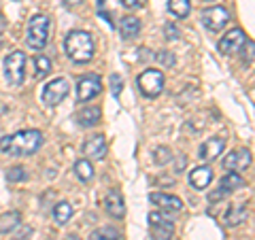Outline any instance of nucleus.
Masks as SVG:
<instances>
[{
  "label": "nucleus",
  "instance_id": "obj_30",
  "mask_svg": "<svg viewBox=\"0 0 255 240\" xmlns=\"http://www.w3.org/2000/svg\"><path fill=\"white\" fill-rule=\"evenodd\" d=\"M164 34H166L168 41H179V38H181V30H179V26H174V23L168 21L164 26Z\"/></svg>",
  "mask_w": 255,
  "mask_h": 240
},
{
  "label": "nucleus",
  "instance_id": "obj_24",
  "mask_svg": "<svg viewBox=\"0 0 255 240\" xmlns=\"http://www.w3.org/2000/svg\"><path fill=\"white\" fill-rule=\"evenodd\" d=\"M168 11L174 15V17H187L189 11H191V2L189 0H168Z\"/></svg>",
  "mask_w": 255,
  "mask_h": 240
},
{
  "label": "nucleus",
  "instance_id": "obj_11",
  "mask_svg": "<svg viewBox=\"0 0 255 240\" xmlns=\"http://www.w3.org/2000/svg\"><path fill=\"white\" fill-rule=\"evenodd\" d=\"M243 185H245V179L241 177V174H238V172H228L226 177L219 181V189L213 191V194L209 196V200H211V202H219V200H223L226 196H230L232 191L241 189Z\"/></svg>",
  "mask_w": 255,
  "mask_h": 240
},
{
  "label": "nucleus",
  "instance_id": "obj_15",
  "mask_svg": "<svg viewBox=\"0 0 255 240\" xmlns=\"http://www.w3.org/2000/svg\"><path fill=\"white\" fill-rule=\"evenodd\" d=\"M149 200L155 206H159L162 213H181L183 211V202L172 194H159V191H155V194L149 196Z\"/></svg>",
  "mask_w": 255,
  "mask_h": 240
},
{
  "label": "nucleus",
  "instance_id": "obj_8",
  "mask_svg": "<svg viewBox=\"0 0 255 240\" xmlns=\"http://www.w3.org/2000/svg\"><path fill=\"white\" fill-rule=\"evenodd\" d=\"M68 81L66 79H53V81H49L45 85V90L41 94V100H43V105L47 107H58L60 102L68 96Z\"/></svg>",
  "mask_w": 255,
  "mask_h": 240
},
{
  "label": "nucleus",
  "instance_id": "obj_4",
  "mask_svg": "<svg viewBox=\"0 0 255 240\" xmlns=\"http://www.w3.org/2000/svg\"><path fill=\"white\" fill-rule=\"evenodd\" d=\"M26 68H28V55L23 51H11L4 58V79L13 87H19L26 81Z\"/></svg>",
  "mask_w": 255,
  "mask_h": 240
},
{
  "label": "nucleus",
  "instance_id": "obj_14",
  "mask_svg": "<svg viewBox=\"0 0 255 240\" xmlns=\"http://www.w3.org/2000/svg\"><path fill=\"white\" fill-rule=\"evenodd\" d=\"M83 155L87 159H105L107 157V138L102 134H96L83 142Z\"/></svg>",
  "mask_w": 255,
  "mask_h": 240
},
{
  "label": "nucleus",
  "instance_id": "obj_2",
  "mask_svg": "<svg viewBox=\"0 0 255 240\" xmlns=\"http://www.w3.org/2000/svg\"><path fill=\"white\" fill-rule=\"evenodd\" d=\"M64 51L75 64H87L92 62L96 53V45L90 32L85 30H70L64 38Z\"/></svg>",
  "mask_w": 255,
  "mask_h": 240
},
{
  "label": "nucleus",
  "instance_id": "obj_26",
  "mask_svg": "<svg viewBox=\"0 0 255 240\" xmlns=\"http://www.w3.org/2000/svg\"><path fill=\"white\" fill-rule=\"evenodd\" d=\"M90 240H119V232L115 228H98Z\"/></svg>",
  "mask_w": 255,
  "mask_h": 240
},
{
  "label": "nucleus",
  "instance_id": "obj_25",
  "mask_svg": "<svg viewBox=\"0 0 255 240\" xmlns=\"http://www.w3.org/2000/svg\"><path fill=\"white\" fill-rule=\"evenodd\" d=\"M34 66H36V77L43 79L45 75L51 73V60L45 58V55H36L34 58Z\"/></svg>",
  "mask_w": 255,
  "mask_h": 240
},
{
  "label": "nucleus",
  "instance_id": "obj_6",
  "mask_svg": "<svg viewBox=\"0 0 255 240\" xmlns=\"http://www.w3.org/2000/svg\"><path fill=\"white\" fill-rule=\"evenodd\" d=\"M75 92H77V100L81 102H90L94 100L96 96H100L102 92V79L98 75H85L81 77L77 81V87H75Z\"/></svg>",
  "mask_w": 255,
  "mask_h": 240
},
{
  "label": "nucleus",
  "instance_id": "obj_32",
  "mask_svg": "<svg viewBox=\"0 0 255 240\" xmlns=\"http://www.w3.org/2000/svg\"><path fill=\"white\" fill-rule=\"evenodd\" d=\"M145 2H147V0H122V4L126 6L128 11H138V9L145 6Z\"/></svg>",
  "mask_w": 255,
  "mask_h": 240
},
{
  "label": "nucleus",
  "instance_id": "obj_1",
  "mask_svg": "<svg viewBox=\"0 0 255 240\" xmlns=\"http://www.w3.org/2000/svg\"><path fill=\"white\" fill-rule=\"evenodd\" d=\"M43 145V134L38 130H21L0 138V151L13 157H28Z\"/></svg>",
  "mask_w": 255,
  "mask_h": 240
},
{
  "label": "nucleus",
  "instance_id": "obj_36",
  "mask_svg": "<svg viewBox=\"0 0 255 240\" xmlns=\"http://www.w3.org/2000/svg\"><path fill=\"white\" fill-rule=\"evenodd\" d=\"M68 240H79V238L77 236H68Z\"/></svg>",
  "mask_w": 255,
  "mask_h": 240
},
{
  "label": "nucleus",
  "instance_id": "obj_17",
  "mask_svg": "<svg viewBox=\"0 0 255 240\" xmlns=\"http://www.w3.org/2000/svg\"><path fill=\"white\" fill-rule=\"evenodd\" d=\"M105 206H107V213L111 217L115 219H124L126 215V204H124V198L119 194V189H111L107 194V200H105Z\"/></svg>",
  "mask_w": 255,
  "mask_h": 240
},
{
  "label": "nucleus",
  "instance_id": "obj_20",
  "mask_svg": "<svg viewBox=\"0 0 255 240\" xmlns=\"http://www.w3.org/2000/svg\"><path fill=\"white\" fill-rule=\"evenodd\" d=\"M249 217V209L245 204H236V206H230V211L226 213V226L228 228H236L245 223V219Z\"/></svg>",
  "mask_w": 255,
  "mask_h": 240
},
{
  "label": "nucleus",
  "instance_id": "obj_22",
  "mask_svg": "<svg viewBox=\"0 0 255 240\" xmlns=\"http://www.w3.org/2000/svg\"><path fill=\"white\" fill-rule=\"evenodd\" d=\"M75 174L81 183H90L94 179V166H92L90 159H79L75 164Z\"/></svg>",
  "mask_w": 255,
  "mask_h": 240
},
{
  "label": "nucleus",
  "instance_id": "obj_29",
  "mask_svg": "<svg viewBox=\"0 0 255 240\" xmlns=\"http://www.w3.org/2000/svg\"><path fill=\"white\" fill-rule=\"evenodd\" d=\"M155 60L162 64V66H166V68L174 66V62H177V58H174L172 51H157V53H155Z\"/></svg>",
  "mask_w": 255,
  "mask_h": 240
},
{
  "label": "nucleus",
  "instance_id": "obj_5",
  "mask_svg": "<svg viewBox=\"0 0 255 240\" xmlns=\"http://www.w3.org/2000/svg\"><path fill=\"white\" fill-rule=\"evenodd\" d=\"M136 83H138V90H140L142 96H147V98H157V96L162 94V90H164L166 79H164L162 70L149 68V70H145V73L138 75Z\"/></svg>",
  "mask_w": 255,
  "mask_h": 240
},
{
  "label": "nucleus",
  "instance_id": "obj_16",
  "mask_svg": "<svg viewBox=\"0 0 255 240\" xmlns=\"http://www.w3.org/2000/svg\"><path fill=\"white\" fill-rule=\"evenodd\" d=\"M213 181V168L211 166H196L189 170V185L194 189H206Z\"/></svg>",
  "mask_w": 255,
  "mask_h": 240
},
{
  "label": "nucleus",
  "instance_id": "obj_18",
  "mask_svg": "<svg viewBox=\"0 0 255 240\" xmlns=\"http://www.w3.org/2000/svg\"><path fill=\"white\" fill-rule=\"evenodd\" d=\"M100 117H102V113H100L98 107H83L75 115V121L81 127H92L96 123H100Z\"/></svg>",
  "mask_w": 255,
  "mask_h": 240
},
{
  "label": "nucleus",
  "instance_id": "obj_12",
  "mask_svg": "<svg viewBox=\"0 0 255 240\" xmlns=\"http://www.w3.org/2000/svg\"><path fill=\"white\" fill-rule=\"evenodd\" d=\"M251 151L249 149H236V151H230V153L223 157V168L230 172H241L247 170L251 166Z\"/></svg>",
  "mask_w": 255,
  "mask_h": 240
},
{
  "label": "nucleus",
  "instance_id": "obj_35",
  "mask_svg": "<svg viewBox=\"0 0 255 240\" xmlns=\"http://www.w3.org/2000/svg\"><path fill=\"white\" fill-rule=\"evenodd\" d=\"M4 26H6V21H4V17H2V15H0V32L4 30Z\"/></svg>",
  "mask_w": 255,
  "mask_h": 240
},
{
  "label": "nucleus",
  "instance_id": "obj_7",
  "mask_svg": "<svg viewBox=\"0 0 255 240\" xmlns=\"http://www.w3.org/2000/svg\"><path fill=\"white\" fill-rule=\"evenodd\" d=\"M149 234L151 240H170L174 234V223L162 213H149Z\"/></svg>",
  "mask_w": 255,
  "mask_h": 240
},
{
  "label": "nucleus",
  "instance_id": "obj_13",
  "mask_svg": "<svg viewBox=\"0 0 255 240\" xmlns=\"http://www.w3.org/2000/svg\"><path fill=\"white\" fill-rule=\"evenodd\" d=\"M223 149H226V138L215 136V138L204 140L200 145V149H198V157H200L202 162H215V159L221 155Z\"/></svg>",
  "mask_w": 255,
  "mask_h": 240
},
{
  "label": "nucleus",
  "instance_id": "obj_19",
  "mask_svg": "<svg viewBox=\"0 0 255 240\" xmlns=\"http://www.w3.org/2000/svg\"><path fill=\"white\" fill-rule=\"evenodd\" d=\"M140 32V19L134 17V15H126V17L119 19V34L122 38H136Z\"/></svg>",
  "mask_w": 255,
  "mask_h": 240
},
{
  "label": "nucleus",
  "instance_id": "obj_10",
  "mask_svg": "<svg viewBox=\"0 0 255 240\" xmlns=\"http://www.w3.org/2000/svg\"><path fill=\"white\" fill-rule=\"evenodd\" d=\"M245 41H247L245 30H243V28H232V30L226 32V34L219 38L217 49H219V53H223V55H232V53H236V51L243 49Z\"/></svg>",
  "mask_w": 255,
  "mask_h": 240
},
{
  "label": "nucleus",
  "instance_id": "obj_28",
  "mask_svg": "<svg viewBox=\"0 0 255 240\" xmlns=\"http://www.w3.org/2000/svg\"><path fill=\"white\" fill-rule=\"evenodd\" d=\"M26 179H28V172H26V168H21V166H15L6 172V181L9 183H19V181H26Z\"/></svg>",
  "mask_w": 255,
  "mask_h": 240
},
{
  "label": "nucleus",
  "instance_id": "obj_37",
  "mask_svg": "<svg viewBox=\"0 0 255 240\" xmlns=\"http://www.w3.org/2000/svg\"><path fill=\"white\" fill-rule=\"evenodd\" d=\"M13 2H21V0H13Z\"/></svg>",
  "mask_w": 255,
  "mask_h": 240
},
{
  "label": "nucleus",
  "instance_id": "obj_21",
  "mask_svg": "<svg viewBox=\"0 0 255 240\" xmlns=\"http://www.w3.org/2000/svg\"><path fill=\"white\" fill-rule=\"evenodd\" d=\"M19 223H21V217H19L17 211L2 215V217H0V234H9V232H13Z\"/></svg>",
  "mask_w": 255,
  "mask_h": 240
},
{
  "label": "nucleus",
  "instance_id": "obj_31",
  "mask_svg": "<svg viewBox=\"0 0 255 240\" xmlns=\"http://www.w3.org/2000/svg\"><path fill=\"white\" fill-rule=\"evenodd\" d=\"M111 90H113V96H115V98H119V94H122V90H124V79L119 77L117 73H115V75H111Z\"/></svg>",
  "mask_w": 255,
  "mask_h": 240
},
{
  "label": "nucleus",
  "instance_id": "obj_9",
  "mask_svg": "<svg viewBox=\"0 0 255 240\" xmlns=\"http://www.w3.org/2000/svg\"><path fill=\"white\" fill-rule=\"evenodd\" d=\"M202 26L211 32H219L221 28H226V23L230 21V11L223 9V6H209V9H204L202 15Z\"/></svg>",
  "mask_w": 255,
  "mask_h": 240
},
{
  "label": "nucleus",
  "instance_id": "obj_34",
  "mask_svg": "<svg viewBox=\"0 0 255 240\" xmlns=\"http://www.w3.org/2000/svg\"><path fill=\"white\" fill-rule=\"evenodd\" d=\"M83 0H66V6H75V4H81Z\"/></svg>",
  "mask_w": 255,
  "mask_h": 240
},
{
  "label": "nucleus",
  "instance_id": "obj_3",
  "mask_svg": "<svg viewBox=\"0 0 255 240\" xmlns=\"http://www.w3.org/2000/svg\"><path fill=\"white\" fill-rule=\"evenodd\" d=\"M49 30H51V21L47 15H34L28 21V32H26V43L30 49L41 51L49 43Z\"/></svg>",
  "mask_w": 255,
  "mask_h": 240
},
{
  "label": "nucleus",
  "instance_id": "obj_27",
  "mask_svg": "<svg viewBox=\"0 0 255 240\" xmlns=\"http://www.w3.org/2000/svg\"><path fill=\"white\" fill-rule=\"evenodd\" d=\"M153 159H155V164H157V166H164V164H168L170 159H172L170 149H168V147H157V149L153 151Z\"/></svg>",
  "mask_w": 255,
  "mask_h": 240
},
{
  "label": "nucleus",
  "instance_id": "obj_33",
  "mask_svg": "<svg viewBox=\"0 0 255 240\" xmlns=\"http://www.w3.org/2000/svg\"><path fill=\"white\" fill-rule=\"evenodd\" d=\"M185 162H187V159H185V155H181V157L177 159V168H174V172L179 174V170H183V168H185Z\"/></svg>",
  "mask_w": 255,
  "mask_h": 240
},
{
  "label": "nucleus",
  "instance_id": "obj_23",
  "mask_svg": "<svg viewBox=\"0 0 255 240\" xmlns=\"http://www.w3.org/2000/svg\"><path fill=\"white\" fill-rule=\"evenodd\" d=\"M70 217H73V206H70L68 202H58L53 206V221L58 223V226L68 223Z\"/></svg>",
  "mask_w": 255,
  "mask_h": 240
}]
</instances>
